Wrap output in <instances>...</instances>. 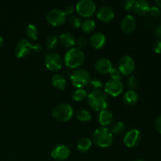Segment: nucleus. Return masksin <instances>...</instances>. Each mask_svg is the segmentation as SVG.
Masks as SVG:
<instances>
[{
  "label": "nucleus",
  "instance_id": "4468645a",
  "mask_svg": "<svg viewBox=\"0 0 161 161\" xmlns=\"http://www.w3.org/2000/svg\"><path fill=\"white\" fill-rule=\"evenodd\" d=\"M136 20L131 14H127L123 17L120 22V28L124 32L130 34L136 28Z\"/></svg>",
  "mask_w": 161,
  "mask_h": 161
},
{
  "label": "nucleus",
  "instance_id": "c9c22d12",
  "mask_svg": "<svg viewBox=\"0 0 161 161\" xmlns=\"http://www.w3.org/2000/svg\"><path fill=\"white\" fill-rule=\"evenodd\" d=\"M149 13H150L151 15L153 16V17H158L161 14V10L157 6H152V7H150Z\"/></svg>",
  "mask_w": 161,
  "mask_h": 161
},
{
  "label": "nucleus",
  "instance_id": "a878e982",
  "mask_svg": "<svg viewBox=\"0 0 161 161\" xmlns=\"http://www.w3.org/2000/svg\"><path fill=\"white\" fill-rule=\"evenodd\" d=\"M87 91L83 88H77L72 93V98L76 102H82L87 97Z\"/></svg>",
  "mask_w": 161,
  "mask_h": 161
},
{
  "label": "nucleus",
  "instance_id": "473e14b6",
  "mask_svg": "<svg viewBox=\"0 0 161 161\" xmlns=\"http://www.w3.org/2000/svg\"><path fill=\"white\" fill-rule=\"evenodd\" d=\"M109 75L112 80H122L123 75L120 72V71L118 69V68L113 67V69H112L111 71H110Z\"/></svg>",
  "mask_w": 161,
  "mask_h": 161
},
{
  "label": "nucleus",
  "instance_id": "c756f323",
  "mask_svg": "<svg viewBox=\"0 0 161 161\" xmlns=\"http://www.w3.org/2000/svg\"><path fill=\"white\" fill-rule=\"evenodd\" d=\"M127 86L130 88V90L135 91V89H136V88L138 86L139 82H138V78H137L135 75H130V76L128 77V79H127Z\"/></svg>",
  "mask_w": 161,
  "mask_h": 161
},
{
  "label": "nucleus",
  "instance_id": "72a5a7b5",
  "mask_svg": "<svg viewBox=\"0 0 161 161\" xmlns=\"http://www.w3.org/2000/svg\"><path fill=\"white\" fill-rule=\"evenodd\" d=\"M88 41L87 39H86L85 36H79L78 39H76V44H77V47L80 49H83L87 46Z\"/></svg>",
  "mask_w": 161,
  "mask_h": 161
},
{
  "label": "nucleus",
  "instance_id": "f8f14e48",
  "mask_svg": "<svg viewBox=\"0 0 161 161\" xmlns=\"http://www.w3.org/2000/svg\"><path fill=\"white\" fill-rule=\"evenodd\" d=\"M142 140L141 132L138 129H130L127 131L124 137V142L128 148H134L138 146Z\"/></svg>",
  "mask_w": 161,
  "mask_h": 161
},
{
  "label": "nucleus",
  "instance_id": "f03ea898",
  "mask_svg": "<svg viewBox=\"0 0 161 161\" xmlns=\"http://www.w3.org/2000/svg\"><path fill=\"white\" fill-rule=\"evenodd\" d=\"M85 61V53L78 47L69 49L64 56V63L70 69H78Z\"/></svg>",
  "mask_w": 161,
  "mask_h": 161
},
{
  "label": "nucleus",
  "instance_id": "bb28decb",
  "mask_svg": "<svg viewBox=\"0 0 161 161\" xmlns=\"http://www.w3.org/2000/svg\"><path fill=\"white\" fill-rule=\"evenodd\" d=\"M59 42V38L56 35H50L46 39V47L48 50H53L56 48Z\"/></svg>",
  "mask_w": 161,
  "mask_h": 161
},
{
  "label": "nucleus",
  "instance_id": "dca6fc26",
  "mask_svg": "<svg viewBox=\"0 0 161 161\" xmlns=\"http://www.w3.org/2000/svg\"><path fill=\"white\" fill-rule=\"evenodd\" d=\"M94 69L100 74H108L113 69V64L108 58H100L94 63Z\"/></svg>",
  "mask_w": 161,
  "mask_h": 161
},
{
  "label": "nucleus",
  "instance_id": "a211bd4d",
  "mask_svg": "<svg viewBox=\"0 0 161 161\" xmlns=\"http://www.w3.org/2000/svg\"><path fill=\"white\" fill-rule=\"evenodd\" d=\"M150 9V5L146 0H135L133 11L138 15L143 16L147 14Z\"/></svg>",
  "mask_w": 161,
  "mask_h": 161
},
{
  "label": "nucleus",
  "instance_id": "f3484780",
  "mask_svg": "<svg viewBox=\"0 0 161 161\" xmlns=\"http://www.w3.org/2000/svg\"><path fill=\"white\" fill-rule=\"evenodd\" d=\"M106 43V36L103 32H94L91 37V44L94 49H102Z\"/></svg>",
  "mask_w": 161,
  "mask_h": 161
},
{
  "label": "nucleus",
  "instance_id": "aec40b11",
  "mask_svg": "<svg viewBox=\"0 0 161 161\" xmlns=\"http://www.w3.org/2000/svg\"><path fill=\"white\" fill-rule=\"evenodd\" d=\"M123 100L126 105L133 106L136 105L138 101V95L137 92L133 90H128L123 95Z\"/></svg>",
  "mask_w": 161,
  "mask_h": 161
},
{
  "label": "nucleus",
  "instance_id": "f704fd0d",
  "mask_svg": "<svg viewBox=\"0 0 161 161\" xmlns=\"http://www.w3.org/2000/svg\"><path fill=\"white\" fill-rule=\"evenodd\" d=\"M134 4H135V0H126L123 3V7L127 12H131L133 11Z\"/></svg>",
  "mask_w": 161,
  "mask_h": 161
},
{
  "label": "nucleus",
  "instance_id": "58836bf2",
  "mask_svg": "<svg viewBox=\"0 0 161 161\" xmlns=\"http://www.w3.org/2000/svg\"><path fill=\"white\" fill-rule=\"evenodd\" d=\"M154 34H155L156 37L158 39V40H161V24L157 25L154 30Z\"/></svg>",
  "mask_w": 161,
  "mask_h": 161
},
{
  "label": "nucleus",
  "instance_id": "b1692460",
  "mask_svg": "<svg viewBox=\"0 0 161 161\" xmlns=\"http://www.w3.org/2000/svg\"><path fill=\"white\" fill-rule=\"evenodd\" d=\"M26 36L31 40H36L39 36V29L38 27L35 24L30 23L27 25L26 29H25Z\"/></svg>",
  "mask_w": 161,
  "mask_h": 161
},
{
  "label": "nucleus",
  "instance_id": "ddd939ff",
  "mask_svg": "<svg viewBox=\"0 0 161 161\" xmlns=\"http://www.w3.org/2000/svg\"><path fill=\"white\" fill-rule=\"evenodd\" d=\"M71 149L68 146L64 144H60L55 146L51 150V157L57 160H64L70 157Z\"/></svg>",
  "mask_w": 161,
  "mask_h": 161
},
{
  "label": "nucleus",
  "instance_id": "423d86ee",
  "mask_svg": "<svg viewBox=\"0 0 161 161\" xmlns=\"http://www.w3.org/2000/svg\"><path fill=\"white\" fill-rule=\"evenodd\" d=\"M73 108L69 104L60 103L55 105L52 110V116L55 119L61 122H66L72 119Z\"/></svg>",
  "mask_w": 161,
  "mask_h": 161
},
{
  "label": "nucleus",
  "instance_id": "ea45409f",
  "mask_svg": "<svg viewBox=\"0 0 161 161\" xmlns=\"http://www.w3.org/2000/svg\"><path fill=\"white\" fill-rule=\"evenodd\" d=\"M155 127L156 130L161 134V115L158 116L155 120Z\"/></svg>",
  "mask_w": 161,
  "mask_h": 161
},
{
  "label": "nucleus",
  "instance_id": "7ed1b4c3",
  "mask_svg": "<svg viewBox=\"0 0 161 161\" xmlns=\"http://www.w3.org/2000/svg\"><path fill=\"white\" fill-rule=\"evenodd\" d=\"M92 137L94 144L101 148L109 147L113 141V133L109 129L105 127H100L95 129Z\"/></svg>",
  "mask_w": 161,
  "mask_h": 161
},
{
  "label": "nucleus",
  "instance_id": "7c9ffc66",
  "mask_svg": "<svg viewBox=\"0 0 161 161\" xmlns=\"http://www.w3.org/2000/svg\"><path fill=\"white\" fill-rule=\"evenodd\" d=\"M69 23L72 28L78 29V28H80V27H81L82 20L79 17H77V16L72 15L69 18Z\"/></svg>",
  "mask_w": 161,
  "mask_h": 161
},
{
  "label": "nucleus",
  "instance_id": "39448f33",
  "mask_svg": "<svg viewBox=\"0 0 161 161\" xmlns=\"http://www.w3.org/2000/svg\"><path fill=\"white\" fill-rule=\"evenodd\" d=\"M90 72L85 69H74L70 74V80L72 85L76 88H83L87 86L91 81Z\"/></svg>",
  "mask_w": 161,
  "mask_h": 161
},
{
  "label": "nucleus",
  "instance_id": "f257e3e1",
  "mask_svg": "<svg viewBox=\"0 0 161 161\" xmlns=\"http://www.w3.org/2000/svg\"><path fill=\"white\" fill-rule=\"evenodd\" d=\"M87 102L94 111H102L107 109L109 105L108 95L101 90L92 91L87 95Z\"/></svg>",
  "mask_w": 161,
  "mask_h": 161
},
{
  "label": "nucleus",
  "instance_id": "2f4dec72",
  "mask_svg": "<svg viewBox=\"0 0 161 161\" xmlns=\"http://www.w3.org/2000/svg\"><path fill=\"white\" fill-rule=\"evenodd\" d=\"M89 84L91 85V87L93 88V91H96V90H101V88L103 87V83L100 79L94 78L91 80Z\"/></svg>",
  "mask_w": 161,
  "mask_h": 161
},
{
  "label": "nucleus",
  "instance_id": "cd10ccee",
  "mask_svg": "<svg viewBox=\"0 0 161 161\" xmlns=\"http://www.w3.org/2000/svg\"><path fill=\"white\" fill-rule=\"evenodd\" d=\"M76 118L81 122H89L91 119V114L88 110L80 109L75 113Z\"/></svg>",
  "mask_w": 161,
  "mask_h": 161
},
{
  "label": "nucleus",
  "instance_id": "5701e85b",
  "mask_svg": "<svg viewBox=\"0 0 161 161\" xmlns=\"http://www.w3.org/2000/svg\"><path fill=\"white\" fill-rule=\"evenodd\" d=\"M77 149L80 151V152H87L90 149L92 146V141L91 139H90L89 138H86V137H83V138H80V140L77 142Z\"/></svg>",
  "mask_w": 161,
  "mask_h": 161
},
{
  "label": "nucleus",
  "instance_id": "2eb2a0df",
  "mask_svg": "<svg viewBox=\"0 0 161 161\" xmlns=\"http://www.w3.org/2000/svg\"><path fill=\"white\" fill-rule=\"evenodd\" d=\"M115 17V12L112 7L108 6H103L97 10V17L102 22H109L113 20Z\"/></svg>",
  "mask_w": 161,
  "mask_h": 161
},
{
  "label": "nucleus",
  "instance_id": "412c9836",
  "mask_svg": "<svg viewBox=\"0 0 161 161\" xmlns=\"http://www.w3.org/2000/svg\"><path fill=\"white\" fill-rule=\"evenodd\" d=\"M98 121L102 127H106V126L110 125L113 121V113L108 109L102 110L100 112L98 116Z\"/></svg>",
  "mask_w": 161,
  "mask_h": 161
},
{
  "label": "nucleus",
  "instance_id": "79ce46f5",
  "mask_svg": "<svg viewBox=\"0 0 161 161\" xmlns=\"http://www.w3.org/2000/svg\"><path fill=\"white\" fill-rule=\"evenodd\" d=\"M3 43H4V39H3V36H0V49H1L2 47H3Z\"/></svg>",
  "mask_w": 161,
  "mask_h": 161
},
{
  "label": "nucleus",
  "instance_id": "1a4fd4ad",
  "mask_svg": "<svg viewBox=\"0 0 161 161\" xmlns=\"http://www.w3.org/2000/svg\"><path fill=\"white\" fill-rule=\"evenodd\" d=\"M44 63L49 70L58 71L63 65V60L61 57L56 52H49L44 57Z\"/></svg>",
  "mask_w": 161,
  "mask_h": 161
},
{
  "label": "nucleus",
  "instance_id": "4be33fe9",
  "mask_svg": "<svg viewBox=\"0 0 161 161\" xmlns=\"http://www.w3.org/2000/svg\"><path fill=\"white\" fill-rule=\"evenodd\" d=\"M51 82L53 86L56 87L57 89L60 90V91L64 90V88L67 86V80H66L65 77L59 73L54 74L53 75L51 79Z\"/></svg>",
  "mask_w": 161,
  "mask_h": 161
},
{
  "label": "nucleus",
  "instance_id": "c85d7f7f",
  "mask_svg": "<svg viewBox=\"0 0 161 161\" xmlns=\"http://www.w3.org/2000/svg\"><path fill=\"white\" fill-rule=\"evenodd\" d=\"M126 130V126L123 121H118L112 127L111 132L115 135H121L124 133Z\"/></svg>",
  "mask_w": 161,
  "mask_h": 161
},
{
  "label": "nucleus",
  "instance_id": "6ab92c4d",
  "mask_svg": "<svg viewBox=\"0 0 161 161\" xmlns=\"http://www.w3.org/2000/svg\"><path fill=\"white\" fill-rule=\"evenodd\" d=\"M59 41L61 42V45L64 46V47H68V48H69V47L72 48L74 45L76 43V39H75V36L72 33L68 32V31L61 33L59 37Z\"/></svg>",
  "mask_w": 161,
  "mask_h": 161
},
{
  "label": "nucleus",
  "instance_id": "0eeeda50",
  "mask_svg": "<svg viewBox=\"0 0 161 161\" xmlns=\"http://www.w3.org/2000/svg\"><path fill=\"white\" fill-rule=\"evenodd\" d=\"M75 9L81 17L87 18L95 13L97 6L92 0H80L76 3Z\"/></svg>",
  "mask_w": 161,
  "mask_h": 161
},
{
  "label": "nucleus",
  "instance_id": "4c0bfd02",
  "mask_svg": "<svg viewBox=\"0 0 161 161\" xmlns=\"http://www.w3.org/2000/svg\"><path fill=\"white\" fill-rule=\"evenodd\" d=\"M74 11H75V7L73 6H72V5H69L64 9V12L66 15H72L74 13Z\"/></svg>",
  "mask_w": 161,
  "mask_h": 161
},
{
  "label": "nucleus",
  "instance_id": "e433bc0d",
  "mask_svg": "<svg viewBox=\"0 0 161 161\" xmlns=\"http://www.w3.org/2000/svg\"><path fill=\"white\" fill-rule=\"evenodd\" d=\"M153 50L156 53H161V40H157L154 43Z\"/></svg>",
  "mask_w": 161,
  "mask_h": 161
},
{
  "label": "nucleus",
  "instance_id": "37998d69",
  "mask_svg": "<svg viewBox=\"0 0 161 161\" xmlns=\"http://www.w3.org/2000/svg\"><path fill=\"white\" fill-rule=\"evenodd\" d=\"M135 161H145V160H135Z\"/></svg>",
  "mask_w": 161,
  "mask_h": 161
},
{
  "label": "nucleus",
  "instance_id": "6e6552de",
  "mask_svg": "<svg viewBox=\"0 0 161 161\" xmlns=\"http://www.w3.org/2000/svg\"><path fill=\"white\" fill-rule=\"evenodd\" d=\"M46 19L50 25L53 26H60L66 21V14L62 9L53 8L48 11Z\"/></svg>",
  "mask_w": 161,
  "mask_h": 161
},
{
  "label": "nucleus",
  "instance_id": "a19ab883",
  "mask_svg": "<svg viewBox=\"0 0 161 161\" xmlns=\"http://www.w3.org/2000/svg\"><path fill=\"white\" fill-rule=\"evenodd\" d=\"M155 3L156 5H157V7H159L160 9H161V0H156Z\"/></svg>",
  "mask_w": 161,
  "mask_h": 161
},
{
  "label": "nucleus",
  "instance_id": "20e7f679",
  "mask_svg": "<svg viewBox=\"0 0 161 161\" xmlns=\"http://www.w3.org/2000/svg\"><path fill=\"white\" fill-rule=\"evenodd\" d=\"M42 49V46L39 43L33 44L28 39H20L16 44L14 53L17 58H22L28 55L31 50H34L36 53H39L41 52Z\"/></svg>",
  "mask_w": 161,
  "mask_h": 161
},
{
  "label": "nucleus",
  "instance_id": "393cba45",
  "mask_svg": "<svg viewBox=\"0 0 161 161\" xmlns=\"http://www.w3.org/2000/svg\"><path fill=\"white\" fill-rule=\"evenodd\" d=\"M95 21L93 19L91 18H86L84 20L82 21L81 24V29L82 31H84L86 33H90L93 31L95 28Z\"/></svg>",
  "mask_w": 161,
  "mask_h": 161
},
{
  "label": "nucleus",
  "instance_id": "9b49d317",
  "mask_svg": "<svg viewBox=\"0 0 161 161\" xmlns=\"http://www.w3.org/2000/svg\"><path fill=\"white\" fill-rule=\"evenodd\" d=\"M105 93L113 97H116L119 95L124 91V83L122 80H109L105 83L104 86Z\"/></svg>",
  "mask_w": 161,
  "mask_h": 161
},
{
  "label": "nucleus",
  "instance_id": "9d476101",
  "mask_svg": "<svg viewBox=\"0 0 161 161\" xmlns=\"http://www.w3.org/2000/svg\"><path fill=\"white\" fill-rule=\"evenodd\" d=\"M135 68V60L130 55H124L118 61V69L123 75H130Z\"/></svg>",
  "mask_w": 161,
  "mask_h": 161
}]
</instances>
